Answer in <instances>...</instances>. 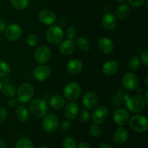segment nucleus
<instances>
[{
	"label": "nucleus",
	"mask_w": 148,
	"mask_h": 148,
	"mask_svg": "<svg viewBox=\"0 0 148 148\" xmlns=\"http://www.w3.org/2000/svg\"><path fill=\"white\" fill-rule=\"evenodd\" d=\"M29 112L35 118L40 119L44 117L49 111V106L45 100L35 98L29 103Z\"/></svg>",
	"instance_id": "obj_1"
},
{
	"label": "nucleus",
	"mask_w": 148,
	"mask_h": 148,
	"mask_svg": "<svg viewBox=\"0 0 148 148\" xmlns=\"http://www.w3.org/2000/svg\"><path fill=\"white\" fill-rule=\"evenodd\" d=\"M126 106L129 111L137 114L143 111L146 104L143 97L141 95L136 94L128 97V98L126 100Z\"/></svg>",
	"instance_id": "obj_2"
},
{
	"label": "nucleus",
	"mask_w": 148,
	"mask_h": 148,
	"mask_svg": "<svg viewBox=\"0 0 148 148\" xmlns=\"http://www.w3.org/2000/svg\"><path fill=\"white\" fill-rule=\"evenodd\" d=\"M17 100L21 103H27L30 102L34 95V88L30 84L23 83L20 85L17 89Z\"/></svg>",
	"instance_id": "obj_3"
},
{
	"label": "nucleus",
	"mask_w": 148,
	"mask_h": 148,
	"mask_svg": "<svg viewBox=\"0 0 148 148\" xmlns=\"http://www.w3.org/2000/svg\"><path fill=\"white\" fill-rule=\"evenodd\" d=\"M130 127L137 133H144L148 130L147 119L143 115H134L129 120Z\"/></svg>",
	"instance_id": "obj_4"
},
{
	"label": "nucleus",
	"mask_w": 148,
	"mask_h": 148,
	"mask_svg": "<svg viewBox=\"0 0 148 148\" xmlns=\"http://www.w3.org/2000/svg\"><path fill=\"white\" fill-rule=\"evenodd\" d=\"M46 39L52 45H58L63 40L64 31L59 25H52L46 32Z\"/></svg>",
	"instance_id": "obj_5"
},
{
	"label": "nucleus",
	"mask_w": 148,
	"mask_h": 148,
	"mask_svg": "<svg viewBox=\"0 0 148 148\" xmlns=\"http://www.w3.org/2000/svg\"><path fill=\"white\" fill-rule=\"evenodd\" d=\"M82 88L79 84L75 82H71L65 86L64 89V95L67 100L74 101L77 99L81 95Z\"/></svg>",
	"instance_id": "obj_6"
},
{
	"label": "nucleus",
	"mask_w": 148,
	"mask_h": 148,
	"mask_svg": "<svg viewBox=\"0 0 148 148\" xmlns=\"http://www.w3.org/2000/svg\"><path fill=\"white\" fill-rule=\"evenodd\" d=\"M59 121L58 117L55 114H46L42 121L43 129L47 133H53L56 132L59 127Z\"/></svg>",
	"instance_id": "obj_7"
},
{
	"label": "nucleus",
	"mask_w": 148,
	"mask_h": 148,
	"mask_svg": "<svg viewBox=\"0 0 148 148\" xmlns=\"http://www.w3.org/2000/svg\"><path fill=\"white\" fill-rule=\"evenodd\" d=\"M121 83L123 88L127 90H134L139 86L138 77L133 72H127L123 76Z\"/></svg>",
	"instance_id": "obj_8"
},
{
	"label": "nucleus",
	"mask_w": 148,
	"mask_h": 148,
	"mask_svg": "<svg viewBox=\"0 0 148 148\" xmlns=\"http://www.w3.org/2000/svg\"><path fill=\"white\" fill-rule=\"evenodd\" d=\"M34 57L36 62L40 64L48 63L51 59V51L49 47L44 45L39 46L36 48L34 52Z\"/></svg>",
	"instance_id": "obj_9"
},
{
	"label": "nucleus",
	"mask_w": 148,
	"mask_h": 148,
	"mask_svg": "<svg viewBox=\"0 0 148 148\" xmlns=\"http://www.w3.org/2000/svg\"><path fill=\"white\" fill-rule=\"evenodd\" d=\"M22 27L16 23H12L6 27L4 33L5 37L10 41H15L20 38L22 35Z\"/></svg>",
	"instance_id": "obj_10"
},
{
	"label": "nucleus",
	"mask_w": 148,
	"mask_h": 148,
	"mask_svg": "<svg viewBox=\"0 0 148 148\" xmlns=\"http://www.w3.org/2000/svg\"><path fill=\"white\" fill-rule=\"evenodd\" d=\"M51 75V69L46 64H40L33 70V77L38 82H44Z\"/></svg>",
	"instance_id": "obj_11"
},
{
	"label": "nucleus",
	"mask_w": 148,
	"mask_h": 148,
	"mask_svg": "<svg viewBox=\"0 0 148 148\" xmlns=\"http://www.w3.org/2000/svg\"><path fill=\"white\" fill-rule=\"evenodd\" d=\"M92 119L95 124H101L106 121L108 117V110L104 106L95 107L92 113Z\"/></svg>",
	"instance_id": "obj_12"
},
{
	"label": "nucleus",
	"mask_w": 148,
	"mask_h": 148,
	"mask_svg": "<svg viewBox=\"0 0 148 148\" xmlns=\"http://www.w3.org/2000/svg\"><path fill=\"white\" fill-rule=\"evenodd\" d=\"M130 116V113L125 108H117L114 113V121L117 125L124 126L129 122Z\"/></svg>",
	"instance_id": "obj_13"
},
{
	"label": "nucleus",
	"mask_w": 148,
	"mask_h": 148,
	"mask_svg": "<svg viewBox=\"0 0 148 148\" xmlns=\"http://www.w3.org/2000/svg\"><path fill=\"white\" fill-rule=\"evenodd\" d=\"M98 96L95 92L90 91L87 92L82 98V103L86 109H93L98 103Z\"/></svg>",
	"instance_id": "obj_14"
},
{
	"label": "nucleus",
	"mask_w": 148,
	"mask_h": 148,
	"mask_svg": "<svg viewBox=\"0 0 148 148\" xmlns=\"http://www.w3.org/2000/svg\"><path fill=\"white\" fill-rule=\"evenodd\" d=\"M39 20L45 25H51L56 22V14L49 9L42 10L38 14Z\"/></svg>",
	"instance_id": "obj_15"
},
{
	"label": "nucleus",
	"mask_w": 148,
	"mask_h": 148,
	"mask_svg": "<svg viewBox=\"0 0 148 148\" xmlns=\"http://www.w3.org/2000/svg\"><path fill=\"white\" fill-rule=\"evenodd\" d=\"M65 117L69 120H73L77 118L79 114V105L77 103L71 101L68 103L64 111Z\"/></svg>",
	"instance_id": "obj_16"
},
{
	"label": "nucleus",
	"mask_w": 148,
	"mask_h": 148,
	"mask_svg": "<svg viewBox=\"0 0 148 148\" xmlns=\"http://www.w3.org/2000/svg\"><path fill=\"white\" fill-rule=\"evenodd\" d=\"M59 44H60L59 47V52L64 56L72 54L75 51V48H76L75 41H74L72 39H66L65 40H62Z\"/></svg>",
	"instance_id": "obj_17"
},
{
	"label": "nucleus",
	"mask_w": 148,
	"mask_h": 148,
	"mask_svg": "<svg viewBox=\"0 0 148 148\" xmlns=\"http://www.w3.org/2000/svg\"><path fill=\"white\" fill-rule=\"evenodd\" d=\"M98 46L99 50L105 54L111 53L114 49V43L108 37L101 38L98 42Z\"/></svg>",
	"instance_id": "obj_18"
},
{
	"label": "nucleus",
	"mask_w": 148,
	"mask_h": 148,
	"mask_svg": "<svg viewBox=\"0 0 148 148\" xmlns=\"http://www.w3.org/2000/svg\"><path fill=\"white\" fill-rule=\"evenodd\" d=\"M102 25L106 30H112L116 25V17L111 12H107L102 18Z\"/></svg>",
	"instance_id": "obj_19"
},
{
	"label": "nucleus",
	"mask_w": 148,
	"mask_h": 148,
	"mask_svg": "<svg viewBox=\"0 0 148 148\" xmlns=\"http://www.w3.org/2000/svg\"><path fill=\"white\" fill-rule=\"evenodd\" d=\"M129 137V132L126 128L120 127L114 133V140L116 144H124Z\"/></svg>",
	"instance_id": "obj_20"
},
{
	"label": "nucleus",
	"mask_w": 148,
	"mask_h": 148,
	"mask_svg": "<svg viewBox=\"0 0 148 148\" xmlns=\"http://www.w3.org/2000/svg\"><path fill=\"white\" fill-rule=\"evenodd\" d=\"M119 70V64L114 60L107 61L102 66L103 73L107 76H111L114 75L118 72Z\"/></svg>",
	"instance_id": "obj_21"
},
{
	"label": "nucleus",
	"mask_w": 148,
	"mask_h": 148,
	"mask_svg": "<svg viewBox=\"0 0 148 148\" xmlns=\"http://www.w3.org/2000/svg\"><path fill=\"white\" fill-rule=\"evenodd\" d=\"M82 66L83 65L80 60L73 59L68 62L67 65H66V69H67L68 72L72 75H77L82 71Z\"/></svg>",
	"instance_id": "obj_22"
},
{
	"label": "nucleus",
	"mask_w": 148,
	"mask_h": 148,
	"mask_svg": "<svg viewBox=\"0 0 148 148\" xmlns=\"http://www.w3.org/2000/svg\"><path fill=\"white\" fill-rule=\"evenodd\" d=\"M65 104V100L62 95H56L51 97L49 101V106L53 110L62 109Z\"/></svg>",
	"instance_id": "obj_23"
},
{
	"label": "nucleus",
	"mask_w": 148,
	"mask_h": 148,
	"mask_svg": "<svg viewBox=\"0 0 148 148\" xmlns=\"http://www.w3.org/2000/svg\"><path fill=\"white\" fill-rule=\"evenodd\" d=\"M130 14V6L127 4H121L116 10V17L119 20H124Z\"/></svg>",
	"instance_id": "obj_24"
},
{
	"label": "nucleus",
	"mask_w": 148,
	"mask_h": 148,
	"mask_svg": "<svg viewBox=\"0 0 148 148\" xmlns=\"http://www.w3.org/2000/svg\"><path fill=\"white\" fill-rule=\"evenodd\" d=\"M15 116L21 122H25L29 119V111L25 106H19L15 110Z\"/></svg>",
	"instance_id": "obj_25"
},
{
	"label": "nucleus",
	"mask_w": 148,
	"mask_h": 148,
	"mask_svg": "<svg viewBox=\"0 0 148 148\" xmlns=\"http://www.w3.org/2000/svg\"><path fill=\"white\" fill-rule=\"evenodd\" d=\"M77 47L82 51H88L90 49V43L85 37H79L75 41Z\"/></svg>",
	"instance_id": "obj_26"
},
{
	"label": "nucleus",
	"mask_w": 148,
	"mask_h": 148,
	"mask_svg": "<svg viewBox=\"0 0 148 148\" xmlns=\"http://www.w3.org/2000/svg\"><path fill=\"white\" fill-rule=\"evenodd\" d=\"M1 91L4 96L7 97V98H12L17 92V88L13 84L8 83L3 85Z\"/></svg>",
	"instance_id": "obj_27"
},
{
	"label": "nucleus",
	"mask_w": 148,
	"mask_h": 148,
	"mask_svg": "<svg viewBox=\"0 0 148 148\" xmlns=\"http://www.w3.org/2000/svg\"><path fill=\"white\" fill-rule=\"evenodd\" d=\"M30 0H11V4L14 8L18 10H24L28 7Z\"/></svg>",
	"instance_id": "obj_28"
},
{
	"label": "nucleus",
	"mask_w": 148,
	"mask_h": 148,
	"mask_svg": "<svg viewBox=\"0 0 148 148\" xmlns=\"http://www.w3.org/2000/svg\"><path fill=\"white\" fill-rule=\"evenodd\" d=\"M14 148H34V146L33 143L28 138L23 137L17 141Z\"/></svg>",
	"instance_id": "obj_29"
},
{
	"label": "nucleus",
	"mask_w": 148,
	"mask_h": 148,
	"mask_svg": "<svg viewBox=\"0 0 148 148\" xmlns=\"http://www.w3.org/2000/svg\"><path fill=\"white\" fill-rule=\"evenodd\" d=\"M11 72L10 66L6 62L0 60V77L7 76Z\"/></svg>",
	"instance_id": "obj_30"
},
{
	"label": "nucleus",
	"mask_w": 148,
	"mask_h": 148,
	"mask_svg": "<svg viewBox=\"0 0 148 148\" xmlns=\"http://www.w3.org/2000/svg\"><path fill=\"white\" fill-rule=\"evenodd\" d=\"M140 60L137 56H132L128 62V67L130 70L135 71L140 68Z\"/></svg>",
	"instance_id": "obj_31"
},
{
	"label": "nucleus",
	"mask_w": 148,
	"mask_h": 148,
	"mask_svg": "<svg viewBox=\"0 0 148 148\" xmlns=\"http://www.w3.org/2000/svg\"><path fill=\"white\" fill-rule=\"evenodd\" d=\"M27 45L30 47H36L39 43V38L36 34H30L26 39Z\"/></svg>",
	"instance_id": "obj_32"
},
{
	"label": "nucleus",
	"mask_w": 148,
	"mask_h": 148,
	"mask_svg": "<svg viewBox=\"0 0 148 148\" xmlns=\"http://www.w3.org/2000/svg\"><path fill=\"white\" fill-rule=\"evenodd\" d=\"M62 148H77V143L72 137H66L63 140Z\"/></svg>",
	"instance_id": "obj_33"
},
{
	"label": "nucleus",
	"mask_w": 148,
	"mask_h": 148,
	"mask_svg": "<svg viewBox=\"0 0 148 148\" xmlns=\"http://www.w3.org/2000/svg\"><path fill=\"white\" fill-rule=\"evenodd\" d=\"M102 130L101 127L98 126V124H92L90 127V134L93 137H98L101 136Z\"/></svg>",
	"instance_id": "obj_34"
},
{
	"label": "nucleus",
	"mask_w": 148,
	"mask_h": 148,
	"mask_svg": "<svg viewBox=\"0 0 148 148\" xmlns=\"http://www.w3.org/2000/svg\"><path fill=\"white\" fill-rule=\"evenodd\" d=\"M90 115L89 111L87 109L82 110L79 114V119L82 123H88L90 120Z\"/></svg>",
	"instance_id": "obj_35"
},
{
	"label": "nucleus",
	"mask_w": 148,
	"mask_h": 148,
	"mask_svg": "<svg viewBox=\"0 0 148 148\" xmlns=\"http://www.w3.org/2000/svg\"><path fill=\"white\" fill-rule=\"evenodd\" d=\"M66 36L67 37L68 39H72L73 40L77 36V30L75 27H69L66 29V33H65Z\"/></svg>",
	"instance_id": "obj_36"
},
{
	"label": "nucleus",
	"mask_w": 148,
	"mask_h": 148,
	"mask_svg": "<svg viewBox=\"0 0 148 148\" xmlns=\"http://www.w3.org/2000/svg\"><path fill=\"white\" fill-rule=\"evenodd\" d=\"M116 97L118 98V99L121 101H126V100L129 97V93L127 91V90H120L117 92Z\"/></svg>",
	"instance_id": "obj_37"
},
{
	"label": "nucleus",
	"mask_w": 148,
	"mask_h": 148,
	"mask_svg": "<svg viewBox=\"0 0 148 148\" xmlns=\"http://www.w3.org/2000/svg\"><path fill=\"white\" fill-rule=\"evenodd\" d=\"M71 128H72V124L69 121H64L60 125V130L62 132H69Z\"/></svg>",
	"instance_id": "obj_38"
},
{
	"label": "nucleus",
	"mask_w": 148,
	"mask_h": 148,
	"mask_svg": "<svg viewBox=\"0 0 148 148\" xmlns=\"http://www.w3.org/2000/svg\"><path fill=\"white\" fill-rule=\"evenodd\" d=\"M128 1L130 5L132 6V7H139L144 4L146 0H128Z\"/></svg>",
	"instance_id": "obj_39"
},
{
	"label": "nucleus",
	"mask_w": 148,
	"mask_h": 148,
	"mask_svg": "<svg viewBox=\"0 0 148 148\" xmlns=\"http://www.w3.org/2000/svg\"><path fill=\"white\" fill-rule=\"evenodd\" d=\"M7 118V111L3 107L0 106V123L3 122Z\"/></svg>",
	"instance_id": "obj_40"
},
{
	"label": "nucleus",
	"mask_w": 148,
	"mask_h": 148,
	"mask_svg": "<svg viewBox=\"0 0 148 148\" xmlns=\"http://www.w3.org/2000/svg\"><path fill=\"white\" fill-rule=\"evenodd\" d=\"M140 59L141 61L143 62V63L144 64L145 66L148 65V51L145 50V51H143L141 53V56H140Z\"/></svg>",
	"instance_id": "obj_41"
},
{
	"label": "nucleus",
	"mask_w": 148,
	"mask_h": 148,
	"mask_svg": "<svg viewBox=\"0 0 148 148\" xmlns=\"http://www.w3.org/2000/svg\"><path fill=\"white\" fill-rule=\"evenodd\" d=\"M8 105L12 108H14L17 106V100L13 98H10L8 101Z\"/></svg>",
	"instance_id": "obj_42"
},
{
	"label": "nucleus",
	"mask_w": 148,
	"mask_h": 148,
	"mask_svg": "<svg viewBox=\"0 0 148 148\" xmlns=\"http://www.w3.org/2000/svg\"><path fill=\"white\" fill-rule=\"evenodd\" d=\"M6 27H7V25H6L5 22L0 19V32H4L5 30Z\"/></svg>",
	"instance_id": "obj_43"
},
{
	"label": "nucleus",
	"mask_w": 148,
	"mask_h": 148,
	"mask_svg": "<svg viewBox=\"0 0 148 148\" xmlns=\"http://www.w3.org/2000/svg\"><path fill=\"white\" fill-rule=\"evenodd\" d=\"M67 24V20H66V18L63 17V18H61L60 20H59V26L61 27H65Z\"/></svg>",
	"instance_id": "obj_44"
},
{
	"label": "nucleus",
	"mask_w": 148,
	"mask_h": 148,
	"mask_svg": "<svg viewBox=\"0 0 148 148\" xmlns=\"http://www.w3.org/2000/svg\"><path fill=\"white\" fill-rule=\"evenodd\" d=\"M78 148H90V147L88 145V143H85V142H82L78 145Z\"/></svg>",
	"instance_id": "obj_45"
},
{
	"label": "nucleus",
	"mask_w": 148,
	"mask_h": 148,
	"mask_svg": "<svg viewBox=\"0 0 148 148\" xmlns=\"http://www.w3.org/2000/svg\"><path fill=\"white\" fill-rule=\"evenodd\" d=\"M147 97H148V91L146 90L145 93V96L143 97V99H144L145 103L146 106L148 105V99H147Z\"/></svg>",
	"instance_id": "obj_46"
},
{
	"label": "nucleus",
	"mask_w": 148,
	"mask_h": 148,
	"mask_svg": "<svg viewBox=\"0 0 148 148\" xmlns=\"http://www.w3.org/2000/svg\"><path fill=\"white\" fill-rule=\"evenodd\" d=\"M98 148H112V147H111L109 145L107 144V143H103V144H101Z\"/></svg>",
	"instance_id": "obj_47"
},
{
	"label": "nucleus",
	"mask_w": 148,
	"mask_h": 148,
	"mask_svg": "<svg viewBox=\"0 0 148 148\" xmlns=\"http://www.w3.org/2000/svg\"><path fill=\"white\" fill-rule=\"evenodd\" d=\"M0 148H7L5 143H4V140L1 138H0Z\"/></svg>",
	"instance_id": "obj_48"
},
{
	"label": "nucleus",
	"mask_w": 148,
	"mask_h": 148,
	"mask_svg": "<svg viewBox=\"0 0 148 148\" xmlns=\"http://www.w3.org/2000/svg\"><path fill=\"white\" fill-rule=\"evenodd\" d=\"M117 3H120V4H123V3L125 2L127 0H115Z\"/></svg>",
	"instance_id": "obj_49"
},
{
	"label": "nucleus",
	"mask_w": 148,
	"mask_h": 148,
	"mask_svg": "<svg viewBox=\"0 0 148 148\" xmlns=\"http://www.w3.org/2000/svg\"><path fill=\"white\" fill-rule=\"evenodd\" d=\"M145 85L146 86H148V76L145 77Z\"/></svg>",
	"instance_id": "obj_50"
},
{
	"label": "nucleus",
	"mask_w": 148,
	"mask_h": 148,
	"mask_svg": "<svg viewBox=\"0 0 148 148\" xmlns=\"http://www.w3.org/2000/svg\"><path fill=\"white\" fill-rule=\"evenodd\" d=\"M2 86H3L2 83H1V81H0V92H1V88H2Z\"/></svg>",
	"instance_id": "obj_51"
},
{
	"label": "nucleus",
	"mask_w": 148,
	"mask_h": 148,
	"mask_svg": "<svg viewBox=\"0 0 148 148\" xmlns=\"http://www.w3.org/2000/svg\"><path fill=\"white\" fill-rule=\"evenodd\" d=\"M38 148H49V147H46V146H40V147H38Z\"/></svg>",
	"instance_id": "obj_52"
}]
</instances>
